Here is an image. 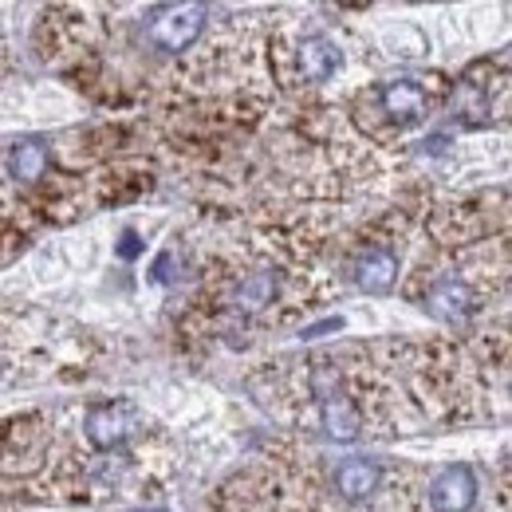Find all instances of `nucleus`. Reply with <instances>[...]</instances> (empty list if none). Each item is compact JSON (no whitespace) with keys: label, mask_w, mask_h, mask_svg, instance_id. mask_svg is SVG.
<instances>
[{"label":"nucleus","mask_w":512,"mask_h":512,"mask_svg":"<svg viewBox=\"0 0 512 512\" xmlns=\"http://www.w3.org/2000/svg\"><path fill=\"white\" fill-rule=\"evenodd\" d=\"M209 8L197 0H182V4H158L146 12V40L162 52H186L193 40L205 28Z\"/></svg>","instance_id":"f257e3e1"},{"label":"nucleus","mask_w":512,"mask_h":512,"mask_svg":"<svg viewBox=\"0 0 512 512\" xmlns=\"http://www.w3.org/2000/svg\"><path fill=\"white\" fill-rule=\"evenodd\" d=\"M138 418L127 402H103V406H91L87 418H83V430H87V442L95 449H115L123 446L130 434H134Z\"/></svg>","instance_id":"f03ea898"},{"label":"nucleus","mask_w":512,"mask_h":512,"mask_svg":"<svg viewBox=\"0 0 512 512\" xmlns=\"http://www.w3.org/2000/svg\"><path fill=\"white\" fill-rule=\"evenodd\" d=\"M379 103H383V111L398 123V127L422 123V119L430 115V107H434L430 91H426L418 79H394V83H383Z\"/></svg>","instance_id":"7ed1b4c3"},{"label":"nucleus","mask_w":512,"mask_h":512,"mask_svg":"<svg viewBox=\"0 0 512 512\" xmlns=\"http://www.w3.org/2000/svg\"><path fill=\"white\" fill-rule=\"evenodd\" d=\"M477 501V477L469 465H446L430 485V505L438 512H469Z\"/></svg>","instance_id":"20e7f679"},{"label":"nucleus","mask_w":512,"mask_h":512,"mask_svg":"<svg viewBox=\"0 0 512 512\" xmlns=\"http://www.w3.org/2000/svg\"><path fill=\"white\" fill-rule=\"evenodd\" d=\"M473 288L465 284V280H457V276H446V280H438L434 288H430V296H426V312L434 316V320L442 323H461L473 316Z\"/></svg>","instance_id":"39448f33"},{"label":"nucleus","mask_w":512,"mask_h":512,"mask_svg":"<svg viewBox=\"0 0 512 512\" xmlns=\"http://www.w3.org/2000/svg\"><path fill=\"white\" fill-rule=\"evenodd\" d=\"M351 280L367 292V296H386L398 280V256L390 249H367L351 264Z\"/></svg>","instance_id":"423d86ee"},{"label":"nucleus","mask_w":512,"mask_h":512,"mask_svg":"<svg viewBox=\"0 0 512 512\" xmlns=\"http://www.w3.org/2000/svg\"><path fill=\"white\" fill-rule=\"evenodd\" d=\"M320 418H323V434L331 442H355L359 438L363 418H359V406L343 394V386L320 398Z\"/></svg>","instance_id":"0eeeda50"},{"label":"nucleus","mask_w":512,"mask_h":512,"mask_svg":"<svg viewBox=\"0 0 512 512\" xmlns=\"http://www.w3.org/2000/svg\"><path fill=\"white\" fill-rule=\"evenodd\" d=\"M379 481H383V469H379V461H371V457H347V461L335 469V489H339V497H347V501H367V497L379 489Z\"/></svg>","instance_id":"6e6552de"},{"label":"nucleus","mask_w":512,"mask_h":512,"mask_svg":"<svg viewBox=\"0 0 512 512\" xmlns=\"http://www.w3.org/2000/svg\"><path fill=\"white\" fill-rule=\"evenodd\" d=\"M48 170V146L40 138H24L8 150V174L16 182H40Z\"/></svg>","instance_id":"1a4fd4ad"},{"label":"nucleus","mask_w":512,"mask_h":512,"mask_svg":"<svg viewBox=\"0 0 512 512\" xmlns=\"http://www.w3.org/2000/svg\"><path fill=\"white\" fill-rule=\"evenodd\" d=\"M335 67H339V48H335L331 40L308 36V40L300 44V71H304V79L323 83V79L335 75Z\"/></svg>","instance_id":"9d476101"},{"label":"nucleus","mask_w":512,"mask_h":512,"mask_svg":"<svg viewBox=\"0 0 512 512\" xmlns=\"http://www.w3.org/2000/svg\"><path fill=\"white\" fill-rule=\"evenodd\" d=\"M276 292H280L276 272H249V276L241 280V288H237V308L260 312V308H268V304L276 300Z\"/></svg>","instance_id":"9b49d317"},{"label":"nucleus","mask_w":512,"mask_h":512,"mask_svg":"<svg viewBox=\"0 0 512 512\" xmlns=\"http://www.w3.org/2000/svg\"><path fill=\"white\" fill-rule=\"evenodd\" d=\"M327 331H343V316H331V320H323V323H312V327H304L300 331V339L308 343V339H323Z\"/></svg>","instance_id":"f8f14e48"},{"label":"nucleus","mask_w":512,"mask_h":512,"mask_svg":"<svg viewBox=\"0 0 512 512\" xmlns=\"http://www.w3.org/2000/svg\"><path fill=\"white\" fill-rule=\"evenodd\" d=\"M138 253H142V241H138V233H134V229H127V233H123V241H119V256H123V260H134Z\"/></svg>","instance_id":"ddd939ff"}]
</instances>
